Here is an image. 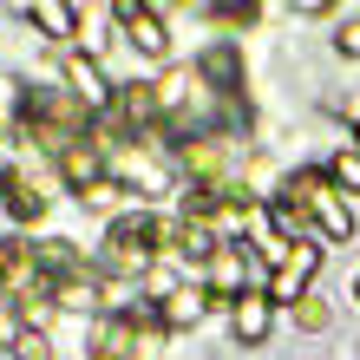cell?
<instances>
[{
    "instance_id": "cell-1",
    "label": "cell",
    "mask_w": 360,
    "mask_h": 360,
    "mask_svg": "<svg viewBox=\"0 0 360 360\" xmlns=\"http://www.w3.org/2000/svg\"><path fill=\"white\" fill-rule=\"evenodd\" d=\"M164 334H171L164 328V308H124V314H112V321L98 328L92 360H151Z\"/></svg>"
},
{
    "instance_id": "cell-2",
    "label": "cell",
    "mask_w": 360,
    "mask_h": 360,
    "mask_svg": "<svg viewBox=\"0 0 360 360\" xmlns=\"http://www.w3.org/2000/svg\"><path fill=\"white\" fill-rule=\"evenodd\" d=\"M282 197L288 203H302L308 210V223L321 229L328 243H347L354 236V210H347V197L328 184V171H295L288 184H282Z\"/></svg>"
},
{
    "instance_id": "cell-3",
    "label": "cell",
    "mask_w": 360,
    "mask_h": 360,
    "mask_svg": "<svg viewBox=\"0 0 360 360\" xmlns=\"http://www.w3.org/2000/svg\"><path fill=\"white\" fill-rule=\"evenodd\" d=\"M158 217H118L112 236L98 249V269L105 275H151V243H158Z\"/></svg>"
},
{
    "instance_id": "cell-4",
    "label": "cell",
    "mask_w": 360,
    "mask_h": 360,
    "mask_svg": "<svg viewBox=\"0 0 360 360\" xmlns=\"http://www.w3.org/2000/svg\"><path fill=\"white\" fill-rule=\"evenodd\" d=\"M314 269H321V249H314V243H295L288 256L269 269V302H302V288L314 282Z\"/></svg>"
},
{
    "instance_id": "cell-5",
    "label": "cell",
    "mask_w": 360,
    "mask_h": 360,
    "mask_svg": "<svg viewBox=\"0 0 360 360\" xmlns=\"http://www.w3.org/2000/svg\"><path fill=\"white\" fill-rule=\"evenodd\" d=\"M118 27H124V39L144 53V59H164L171 53V33H164V20H158V7H138V0H118Z\"/></svg>"
},
{
    "instance_id": "cell-6",
    "label": "cell",
    "mask_w": 360,
    "mask_h": 360,
    "mask_svg": "<svg viewBox=\"0 0 360 360\" xmlns=\"http://www.w3.org/2000/svg\"><path fill=\"white\" fill-rule=\"evenodd\" d=\"M66 79H72V98H86V105H92V118H105V112L118 105V86L98 72V59L72 53V59H66Z\"/></svg>"
},
{
    "instance_id": "cell-7",
    "label": "cell",
    "mask_w": 360,
    "mask_h": 360,
    "mask_svg": "<svg viewBox=\"0 0 360 360\" xmlns=\"http://www.w3.org/2000/svg\"><path fill=\"white\" fill-rule=\"evenodd\" d=\"M197 79H203L217 98H236V92H243V53L229 46V39H217V46L197 59Z\"/></svg>"
},
{
    "instance_id": "cell-8",
    "label": "cell",
    "mask_w": 360,
    "mask_h": 360,
    "mask_svg": "<svg viewBox=\"0 0 360 360\" xmlns=\"http://www.w3.org/2000/svg\"><path fill=\"white\" fill-rule=\"evenodd\" d=\"M243 262H249V249L243 243H223L217 249V256H210V302H229V308H236L243 302Z\"/></svg>"
},
{
    "instance_id": "cell-9",
    "label": "cell",
    "mask_w": 360,
    "mask_h": 360,
    "mask_svg": "<svg viewBox=\"0 0 360 360\" xmlns=\"http://www.w3.org/2000/svg\"><path fill=\"white\" fill-rule=\"evenodd\" d=\"M269 321H275V302L269 295H243L236 308H229V328H236V341H269Z\"/></svg>"
},
{
    "instance_id": "cell-10",
    "label": "cell",
    "mask_w": 360,
    "mask_h": 360,
    "mask_svg": "<svg viewBox=\"0 0 360 360\" xmlns=\"http://www.w3.org/2000/svg\"><path fill=\"white\" fill-rule=\"evenodd\" d=\"M0 197H7V217H13V223H39V217H46V197H39L33 177L0 171Z\"/></svg>"
},
{
    "instance_id": "cell-11",
    "label": "cell",
    "mask_w": 360,
    "mask_h": 360,
    "mask_svg": "<svg viewBox=\"0 0 360 360\" xmlns=\"http://www.w3.org/2000/svg\"><path fill=\"white\" fill-rule=\"evenodd\" d=\"M112 118H118V124H138V131H151V124L164 118V112H158V92H151V86H118Z\"/></svg>"
},
{
    "instance_id": "cell-12",
    "label": "cell",
    "mask_w": 360,
    "mask_h": 360,
    "mask_svg": "<svg viewBox=\"0 0 360 360\" xmlns=\"http://www.w3.org/2000/svg\"><path fill=\"white\" fill-rule=\"evenodd\" d=\"M59 171H66V184H72V190H92V184L105 177V151H98L92 138H79L72 151L59 158Z\"/></svg>"
},
{
    "instance_id": "cell-13",
    "label": "cell",
    "mask_w": 360,
    "mask_h": 360,
    "mask_svg": "<svg viewBox=\"0 0 360 360\" xmlns=\"http://www.w3.org/2000/svg\"><path fill=\"white\" fill-rule=\"evenodd\" d=\"M27 20L46 39H72L79 33V7H72V0H39V7H27Z\"/></svg>"
},
{
    "instance_id": "cell-14",
    "label": "cell",
    "mask_w": 360,
    "mask_h": 360,
    "mask_svg": "<svg viewBox=\"0 0 360 360\" xmlns=\"http://www.w3.org/2000/svg\"><path fill=\"white\" fill-rule=\"evenodd\" d=\"M223 203H236V190H229V184H190L184 190V217L190 223H210Z\"/></svg>"
},
{
    "instance_id": "cell-15",
    "label": "cell",
    "mask_w": 360,
    "mask_h": 360,
    "mask_svg": "<svg viewBox=\"0 0 360 360\" xmlns=\"http://www.w3.org/2000/svg\"><path fill=\"white\" fill-rule=\"evenodd\" d=\"M177 158H184V171H197V184H217V171H223V151H217V138L177 144Z\"/></svg>"
},
{
    "instance_id": "cell-16",
    "label": "cell",
    "mask_w": 360,
    "mask_h": 360,
    "mask_svg": "<svg viewBox=\"0 0 360 360\" xmlns=\"http://www.w3.org/2000/svg\"><path fill=\"white\" fill-rule=\"evenodd\" d=\"M269 223H275V236H282V243H314V236H308V210H302V203H288V197H275Z\"/></svg>"
},
{
    "instance_id": "cell-17",
    "label": "cell",
    "mask_w": 360,
    "mask_h": 360,
    "mask_svg": "<svg viewBox=\"0 0 360 360\" xmlns=\"http://www.w3.org/2000/svg\"><path fill=\"white\" fill-rule=\"evenodd\" d=\"M217 229H210V223H177V256H190V262H210V256H217Z\"/></svg>"
},
{
    "instance_id": "cell-18",
    "label": "cell",
    "mask_w": 360,
    "mask_h": 360,
    "mask_svg": "<svg viewBox=\"0 0 360 360\" xmlns=\"http://www.w3.org/2000/svg\"><path fill=\"white\" fill-rule=\"evenodd\" d=\"M203 308H210V295H197V288H177L171 302H164V328H197V321H203Z\"/></svg>"
},
{
    "instance_id": "cell-19",
    "label": "cell",
    "mask_w": 360,
    "mask_h": 360,
    "mask_svg": "<svg viewBox=\"0 0 360 360\" xmlns=\"http://www.w3.org/2000/svg\"><path fill=\"white\" fill-rule=\"evenodd\" d=\"M98 295H105V288H98V269H86V275H72V282H59L53 302H59V308H92Z\"/></svg>"
},
{
    "instance_id": "cell-20",
    "label": "cell",
    "mask_w": 360,
    "mask_h": 360,
    "mask_svg": "<svg viewBox=\"0 0 360 360\" xmlns=\"http://www.w3.org/2000/svg\"><path fill=\"white\" fill-rule=\"evenodd\" d=\"M328 184L341 190V197H360V151H341L328 164Z\"/></svg>"
},
{
    "instance_id": "cell-21",
    "label": "cell",
    "mask_w": 360,
    "mask_h": 360,
    "mask_svg": "<svg viewBox=\"0 0 360 360\" xmlns=\"http://www.w3.org/2000/svg\"><path fill=\"white\" fill-rule=\"evenodd\" d=\"M203 13H210V20H223V27H256V7H243V0H210Z\"/></svg>"
},
{
    "instance_id": "cell-22",
    "label": "cell",
    "mask_w": 360,
    "mask_h": 360,
    "mask_svg": "<svg viewBox=\"0 0 360 360\" xmlns=\"http://www.w3.org/2000/svg\"><path fill=\"white\" fill-rule=\"evenodd\" d=\"M118 197H124V184H118V177H98L92 190H79V203H86V210H105V203H118Z\"/></svg>"
},
{
    "instance_id": "cell-23",
    "label": "cell",
    "mask_w": 360,
    "mask_h": 360,
    "mask_svg": "<svg viewBox=\"0 0 360 360\" xmlns=\"http://www.w3.org/2000/svg\"><path fill=\"white\" fill-rule=\"evenodd\" d=\"M295 321H302L308 334H321V328H328V302H314V295H302V302H295Z\"/></svg>"
},
{
    "instance_id": "cell-24",
    "label": "cell",
    "mask_w": 360,
    "mask_h": 360,
    "mask_svg": "<svg viewBox=\"0 0 360 360\" xmlns=\"http://www.w3.org/2000/svg\"><path fill=\"white\" fill-rule=\"evenodd\" d=\"M13 360H46V334H39V328H20V341H13Z\"/></svg>"
},
{
    "instance_id": "cell-25",
    "label": "cell",
    "mask_w": 360,
    "mask_h": 360,
    "mask_svg": "<svg viewBox=\"0 0 360 360\" xmlns=\"http://www.w3.org/2000/svg\"><path fill=\"white\" fill-rule=\"evenodd\" d=\"M334 46H341L347 59H360V20H347V27H341V39H334Z\"/></svg>"
},
{
    "instance_id": "cell-26",
    "label": "cell",
    "mask_w": 360,
    "mask_h": 360,
    "mask_svg": "<svg viewBox=\"0 0 360 360\" xmlns=\"http://www.w3.org/2000/svg\"><path fill=\"white\" fill-rule=\"evenodd\" d=\"M0 98H27V92H20V79H13V72H0Z\"/></svg>"
},
{
    "instance_id": "cell-27",
    "label": "cell",
    "mask_w": 360,
    "mask_h": 360,
    "mask_svg": "<svg viewBox=\"0 0 360 360\" xmlns=\"http://www.w3.org/2000/svg\"><path fill=\"white\" fill-rule=\"evenodd\" d=\"M347 112H354V118H360V98H354V105H347Z\"/></svg>"
},
{
    "instance_id": "cell-28",
    "label": "cell",
    "mask_w": 360,
    "mask_h": 360,
    "mask_svg": "<svg viewBox=\"0 0 360 360\" xmlns=\"http://www.w3.org/2000/svg\"><path fill=\"white\" fill-rule=\"evenodd\" d=\"M354 302H360V282H354Z\"/></svg>"
},
{
    "instance_id": "cell-29",
    "label": "cell",
    "mask_w": 360,
    "mask_h": 360,
    "mask_svg": "<svg viewBox=\"0 0 360 360\" xmlns=\"http://www.w3.org/2000/svg\"><path fill=\"white\" fill-rule=\"evenodd\" d=\"M0 131H7V118H0Z\"/></svg>"
},
{
    "instance_id": "cell-30",
    "label": "cell",
    "mask_w": 360,
    "mask_h": 360,
    "mask_svg": "<svg viewBox=\"0 0 360 360\" xmlns=\"http://www.w3.org/2000/svg\"><path fill=\"white\" fill-rule=\"evenodd\" d=\"M0 288H7V282H0Z\"/></svg>"
}]
</instances>
